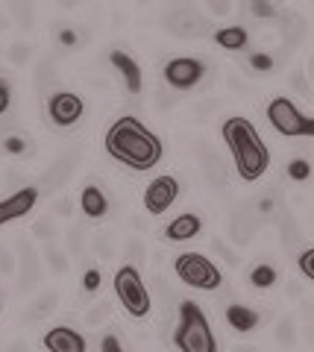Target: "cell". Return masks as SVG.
<instances>
[{"label": "cell", "instance_id": "1", "mask_svg": "<svg viewBox=\"0 0 314 352\" xmlns=\"http://www.w3.org/2000/svg\"><path fill=\"white\" fill-rule=\"evenodd\" d=\"M103 144H106V153H109L115 162H121L133 170H150L161 162L159 135L150 132L142 120L133 118V115L117 118L109 126V132H106Z\"/></svg>", "mask_w": 314, "mask_h": 352}, {"label": "cell", "instance_id": "2", "mask_svg": "<svg viewBox=\"0 0 314 352\" xmlns=\"http://www.w3.org/2000/svg\"><path fill=\"white\" fill-rule=\"evenodd\" d=\"M223 141L232 150L235 168L241 173L244 182H256L258 176H265L270 168V153L265 141L258 138V132L247 118H229L223 124Z\"/></svg>", "mask_w": 314, "mask_h": 352}, {"label": "cell", "instance_id": "3", "mask_svg": "<svg viewBox=\"0 0 314 352\" xmlns=\"http://www.w3.org/2000/svg\"><path fill=\"white\" fill-rule=\"evenodd\" d=\"M173 344L179 352H218V340L212 335V326L205 320L203 308L186 300L179 305V320L173 329Z\"/></svg>", "mask_w": 314, "mask_h": 352}, {"label": "cell", "instance_id": "4", "mask_svg": "<svg viewBox=\"0 0 314 352\" xmlns=\"http://www.w3.org/2000/svg\"><path fill=\"white\" fill-rule=\"evenodd\" d=\"M173 270H177L179 282H186L188 288H200V291H214L221 288V270L212 264V258L200 256V252H182L173 261Z\"/></svg>", "mask_w": 314, "mask_h": 352}, {"label": "cell", "instance_id": "5", "mask_svg": "<svg viewBox=\"0 0 314 352\" xmlns=\"http://www.w3.org/2000/svg\"><path fill=\"white\" fill-rule=\"evenodd\" d=\"M115 294L121 300V305L126 308V314H133V317L150 314V291L138 267H133V264H126V267L115 273Z\"/></svg>", "mask_w": 314, "mask_h": 352}, {"label": "cell", "instance_id": "6", "mask_svg": "<svg viewBox=\"0 0 314 352\" xmlns=\"http://www.w3.org/2000/svg\"><path fill=\"white\" fill-rule=\"evenodd\" d=\"M267 120L273 124L276 132H282L288 138H306L314 135V118L302 115L300 109L288 100V97H276L267 106Z\"/></svg>", "mask_w": 314, "mask_h": 352}, {"label": "cell", "instance_id": "7", "mask_svg": "<svg viewBox=\"0 0 314 352\" xmlns=\"http://www.w3.org/2000/svg\"><path fill=\"white\" fill-rule=\"evenodd\" d=\"M205 74V65L200 59H191V56H179V59H170L165 65V71H161V76H165V82L170 88H177V91H188V88H194Z\"/></svg>", "mask_w": 314, "mask_h": 352}, {"label": "cell", "instance_id": "8", "mask_svg": "<svg viewBox=\"0 0 314 352\" xmlns=\"http://www.w3.org/2000/svg\"><path fill=\"white\" fill-rule=\"evenodd\" d=\"M165 27H168V32H173V36H179V38H200L209 32V21H205V15H200L197 9L182 6V9H173V12L165 15Z\"/></svg>", "mask_w": 314, "mask_h": 352}, {"label": "cell", "instance_id": "9", "mask_svg": "<svg viewBox=\"0 0 314 352\" xmlns=\"http://www.w3.org/2000/svg\"><path fill=\"white\" fill-rule=\"evenodd\" d=\"M82 112H85L82 97L74 91H56L47 100V115L56 126H74L82 118Z\"/></svg>", "mask_w": 314, "mask_h": 352}, {"label": "cell", "instance_id": "10", "mask_svg": "<svg viewBox=\"0 0 314 352\" xmlns=\"http://www.w3.org/2000/svg\"><path fill=\"white\" fill-rule=\"evenodd\" d=\"M177 197H179V182L173 176H156L144 191V208L150 214H161L173 206Z\"/></svg>", "mask_w": 314, "mask_h": 352}, {"label": "cell", "instance_id": "11", "mask_svg": "<svg viewBox=\"0 0 314 352\" xmlns=\"http://www.w3.org/2000/svg\"><path fill=\"white\" fill-rule=\"evenodd\" d=\"M77 162H80V153H77V150H68L65 156H59L45 173H41V179H38L36 188H38L41 194H56L59 188H65V182L71 179L74 168H77Z\"/></svg>", "mask_w": 314, "mask_h": 352}, {"label": "cell", "instance_id": "12", "mask_svg": "<svg viewBox=\"0 0 314 352\" xmlns=\"http://www.w3.org/2000/svg\"><path fill=\"white\" fill-rule=\"evenodd\" d=\"M258 229H262V217L256 212V203L238 206L229 214V235H232L235 244H250Z\"/></svg>", "mask_w": 314, "mask_h": 352}, {"label": "cell", "instance_id": "13", "mask_svg": "<svg viewBox=\"0 0 314 352\" xmlns=\"http://www.w3.org/2000/svg\"><path fill=\"white\" fill-rule=\"evenodd\" d=\"M38 188H32V185H24V188H18L12 197H6V200H0V226L9 223V220L15 217H24L27 212H32V206L38 203Z\"/></svg>", "mask_w": 314, "mask_h": 352}, {"label": "cell", "instance_id": "14", "mask_svg": "<svg viewBox=\"0 0 314 352\" xmlns=\"http://www.w3.org/2000/svg\"><path fill=\"white\" fill-rule=\"evenodd\" d=\"M109 62H112V68L121 74V80H124V85H126V91H129V94H142L144 76H142V68H138V62L129 56L126 50H112Z\"/></svg>", "mask_w": 314, "mask_h": 352}, {"label": "cell", "instance_id": "15", "mask_svg": "<svg viewBox=\"0 0 314 352\" xmlns=\"http://www.w3.org/2000/svg\"><path fill=\"white\" fill-rule=\"evenodd\" d=\"M47 352H85V338L71 326H56L45 335Z\"/></svg>", "mask_w": 314, "mask_h": 352}, {"label": "cell", "instance_id": "16", "mask_svg": "<svg viewBox=\"0 0 314 352\" xmlns=\"http://www.w3.org/2000/svg\"><path fill=\"white\" fill-rule=\"evenodd\" d=\"M200 164H203V176H205V182L212 185V188H226V164L221 159V153H214L209 147H203L200 150Z\"/></svg>", "mask_w": 314, "mask_h": 352}, {"label": "cell", "instance_id": "17", "mask_svg": "<svg viewBox=\"0 0 314 352\" xmlns=\"http://www.w3.org/2000/svg\"><path fill=\"white\" fill-rule=\"evenodd\" d=\"M18 252H21V258H18V264H21V282H18V288L21 291H30L32 285L38 282V256H36V250H32L27 241H21L18 244Z\"/></svg>", "mask_w": 314, "mask_h": 352}, {"label": "cell", "instance_id": "18", "mask_svg": "<svg viewBox=\"0 0 314 352\" xmlns=\"http://www.w3.org/2000/svg\"><path fill=\"white\" fill-rule=\"evenodd\" d=\"M200 229H203L200 217L194 214V212H186V214L173 217L170 223H168V229H165V238H168V241H188V238L197 235Z\"/></svg>", "mask_w": 314, "mask_h": 352}, {"label": "cell", "instance_id": "19", "mask_svg": "<svg viewBox=\"0 0 314 352\" xmlns=\"http://www.w3.org/2000/svg\"><path fill=\"white\" fill-rule=\"evenodd\" d=\"M258 320H262V317H258V311H253L250 305H241V302L226 305V323H229L235 332H253Z\"/></svg>", "mask_w": 314, "mask_h": 352}, {"label": "cell", "instance_id": "20", "mask_svg": "<svg viewBox=\"0 0 314 352\" xmlns=\"http://www.w3.org/2000/svg\"><path fill=\"white\" fill-rule=\"evenodd\" d=\"M80 208L85 212V217H103L106 212H109V200H106V194L97 188V185H85V188L80 191Z\"/></svg>", "mask_w": 314, "mask_h": 352}, {"label": "cell", "instance_id": "21", "mask_svg": "<svg viewBox=\"0 0 314 352\" xmlns=\"http://www.w3.org/2000/svg\"><path fill=\"white\" fill-rule=\"evenodd\" d=\"M214 41H218L221 47H226V50H244L247 41H250V36H247L244 27H223V30L214 32Z\"/></svg>", "mask_w": 314, "mask_h": 352}, {"label": "cell", "instance_id": "22", "mask_svg": "<svg viewBox=\"0 0 314 352\" xmlns=\"http://www.w3.org/2000/svg\"><path fill=\"white\" fill-rule=\"evenodd\" d=\"M56 305H59V294L56 291H45L36 302H32L30 311H27V320H45L47 314L56 311Z\"/></svg>", "mask_w": 314, "mask_h": 352}, {"label": "cell", "instance_id": "23", "mask_svg": "<svg viewBox=\"0 0 314 352\" xmlns=\"http://www.w3.org/2000/svg\"><path fill=\"white\" fill-rule=\"evenodd\" d=\"M89 247H91V252L97 258H103V261L115 258V241H112L109 232H94L91 241H89Z\"/></svg>", "mask_w": 314, "mask_h": 352}, {"label": "cell", "instance_id": "24", "mask_svg": "<svg viewBox=\"0 0 314 352\" xmlns=\"http://www.w3.org/2000/svg\"><path fill=\"white\" fill-rule=\"evenodd\" d=\"M273 338H276V344L285 346V349L294 346L297 344V323H294V317H282V320L276 323Z\"/></svg>", "mask_w": 314, "mask_h": 352}, {"label": "cell", "instance_id": "25", "mask_svg": "<svg viewBox=\"0 0 314 352\" xmlns=\"http://www.w3.org/2000/svg\"><path fill=\"white\" fill-rule=\"evenodd\" d=\"M45 261H47V267L56 273V276H62V273H68V267H71V261H68V256L59 250V247H53V244H47V250H45Z\"/></svg>", "mask_w": 314, "mask_h": 352}, {"label": "cell", "instance_id": "26", "mask_svg": "<svg viewBox=\"0 0 314 352\" xmlns=\"http://www.w3.org/2000/svg\"><path fill=\"white\" fill-rule=\"evenodd\" d=\"M273 282H276V267H270V264H256V267L250 270L253 288H270Z\"/></svg>", "mask_w": 314, "mask_h": 352}, {"label": "cell", "instance_id": "27", "mask_svg": "<svg viewBox=\"0 0 314 352\" xmlns=\"http://www.w3.org/2000/svg\"><path fill=\"white\" fill-rule=\"evenodd\" d=\"M124 258L133 264H142L147 258V247H144V241L142 238H126V244H124Z\"/></svg>", "mask_w": 314, "mask_h": 352}, {"label": "cell", "instance_id": "28", "mask_svg": "<svg viewBox=\"0 0 314 352\" xmlns=\"http://www.w3.org/2000/svg\"><path fill=\"white\" fill-rule=\"evenodd\" d=\"M279 229H282V244L285 247H294L297 241H300L297 223H294V217L288 214V208H282V214H279Z\"/></svg>", "mask_w": 314, "mask_h": 352}, {"label": "cell", "instance_id": "29", "mask_svg": "<svg viewBox=\"0 0 314 352\" xmlns=\"http://www.w3.org/2000/svg\"><path fill=\"white\" fill-rule=\"evenodd\" d=\"M53 235H56V226H53V217H41L32 223V238L38 241H53Z\"/></svg>", "mask_w": 314, "mask_h": 352}, {"label": "cell", "instance_id": "30", "mask_svg": "<svg viewBox=\"0 0 314 352\" xmlns=\"http://www.w3.org/2000/svg\"><path fill=\"white\" fill-rule=\"evenodd\" d=\"M109 314H112V305L109 302H97L89 314H85V323L89 326H100L103 320H109Z\"/></svg>", "mask_w": 314, "mask_h": 352}, {"label": "cell", "instance_id": "31", "mask_svg": "<svg viewBox=\"0 0 314 352\" xmlns=\"http://www.w3.org/2000/svg\"><path fill=\"white\" fill-rule=\"evenodd\" d=\"M288 176H291L294 182H306L309 176H311V164H309L306 159H294V162L288 164Z\"/></svg>", "mask_w": 314, "mask_h": 352}, {"label": "cell", "instance_id": "32", "mask_svg": "<svg viewBox=\"0 0 314 352\" xmlns=\"http://www.w3.org/2000/svg\"><path fill=\"white\" fill-rule=\"evenodd\" d=\"M6 56H9V62H12V65H27V59L32 56V47H30V44H24V41H18V44L9 47Z\"/></svg>", "mask_w": 314, "mask_h": 352}, {"label": "cell", "instance_id": "33", "mask_svg": "<svg viewBox=\"0 0 314 352\" xmlns=\"http://www.w3.org/2000/svg\"><path fill=\"white\" fill-rule=\"evenodd\" d=\"M68 252H71V256H82V252H85V232L80 226H74L68 232Z\"/></svg>", "mask_w": 314, "mask_h": 352}, {"label": "cell", "instance_id": "34", "mask_svg": "<svg viewBox=\"0 0 314 352\" xmlns=\"http://www.w3.org/2000/svg\"><path fill=\"white\" fill-rule=\"evenodd\" d=\"M53 76H56V71H53V65H50V59H45L38 65V71H36V82H38V88H50V82H53Z\"/></svg>", "mask_w": 314, "mask_h": 352}, {"label": "cell", "instance_id": "35", "mask_svg": "<svg viewBox=\"0 0 314 352\" xmlns=\"http://www.w3.org/2000/svg\"><path fill=\"white\" fill-rule=\"evenodd\" d=\"M212 250L218 252V256H221V258H223L226 264H238V252H235L232 247H226L221 238H214V241H212Z\"/></svg>", "mask_w": 314, "mask_h": 352}, {"label": "cell", "instance_id": "36", "mask_svg": "<svg viewBox=\"0 0 314 352\" xmlns=\"http://www.w3.org/2000/svg\"><path fill=\"white\" fill-rule=\"evenodd\" d=\"M256 212H258V217H262V220L273 217V212H276V200H273V197H262V200H256Z\"/></svg>", "mask_w": 314, "mask_h": 352}, {"label": "cell", "instance_id": "37", "mask_svg": "<svg viewBox=\"0 0 314 352\" xmlns=\"http://www.w3.org/2000/svg\"><path fill=\"white\" fill-rule=\"evenodd\" d=\"M100 352H126V349H124V344H121V338L117 335H103Z\"/></svg>", "mask_w": 314, "mask_h": 352}, {"label": "cell", "instance_id": "38", "mask_svg": "<svg viewBox=\"0 0 314 352\" xmlns=\"http://www.w3.org/2000/svg\"><path fill=\"white\" fill-rule=\"evenodd\" d=\"M250 65L256 71H270V68H273V56H267V53H253Z\"/></svg>", "mask_w": 314, "mask_h": 352}, {"label": "cell", "instance_id": "39", "mask_svg": "<svg viewBox=\"0 0 314 352\" xmlns=\"http://www.w3.org/2000/svg\"><path fill=\"white\" fill-rule=\"evenodd\" d=\"M12 270H15V258H12V252H9L6 247H0V273H3V276H9Z\"/></svg>", "mask_w": 314, "mask_h": 352}, {"label": "cell", "instance_id": "40", "mask_svg": "<svg viewBox=\"0 0 314 352\" xmlns=\"http://www.w3.org/2000/svg\"><path fill=\"white\" fill-rule=\"evenodd\" d=\"M300 270L306 273L309 279H314V250H306V252L300 256Z\"/></svg>", "mask_w": 314, "mask_h": 352}, {"label": "cell", "instance_id": "41", "mask_svg": "<svg viewBox=\"0 0 314 352\" xmlns=\"http://www.w3.org/2000/svg\"><path fill=\"white\" fill-rule=\"evenodd\" d=\"M27 147H30L27 138H21V135H12V138L3 141V150H6V153H24Z\"/></svg>", "mask_w": 314, "mask_h": 352}, {"label": "cell", "instance_id": "42", "mask_svg": "<svg viewBox=\"0 0 314 352\" xmlns=\"http://www.w3.org/2000/svg\"><path fill=\"white\" fill-rule=\"evenodd\" d=\"M291 88H294L297 94H302V97H309L311 94V88H309V82L302 80V74L297 71V74H291Z\"/></svg>", "mask_w": 314, "mask_h": 352}, {"label": "cell", "instance_id": "43", "mask_svg": "<svg viewBox=\"0 0 314 352\" xmlns=\"http://www.w3.org/2000/svg\"><path fill=\"white\" fill-rule=\"evenodd\" d=\"M12 12L18 15L21 27H30V24H32V12H30V6H27V3H15V6H12Z\"/></svg>", "mask_w": 314, "mask_h": 352}, {"label": "cell", "instance_id": "44", "mask_svg": "<svg viewBox=\"0 0 314 352\" xmlns=\"http://www.w3.org/2000/svg\"><path fill=\"white\" fill-rule=\"evenodd\" d=\"M82 288H85V291H97V288H100V270H97V267H91L89 273H85V282H82Z\"/></svg>", "mask_w": 314, "mask_h": 352}, {"label": "cell", "instance_id": "45", "mask_svg": "<svg viewBox=\"0 0 314 352\" xmlns=\"http://www.w3.org/2000/svg\"><path fill=\"white\" fill-rule=\"evenodd\" d=\"M250 9H253V12H256L258 18H273V15H276V9L270 6V3H262V0H256V3H253Z\"/></svg>", "mask_w": 314, "mask_h": 352}, {"label": "cell", "instance_id": "46", "mask_svg": "<svg viewBox=\"0 0 314 352\" xmlns=\"http://www.w3.org/2000/svg\"><path fill=\"white\" fill-rule=\"evenodd\" d=\"M9 94H12V91H9V85L0 80V115H3L6 109H9Z\"/></svg>", "mask_w": 314, "mask_h": 352}, {"label": "cell", "instance_id": "47", "mask_svg": "<svg viewBox=\"0 0 314 352\" xmlns=\"http://www.w3.org/2000/svg\"><path fill=\"white\" fill-rule=\"evenodd\" d=\"M209 9H212V12L214 15H226V12H229V3H226V0H212V3H209Z\"/></svg>", "mask_w": 314, "mask_h": 352}, {"label": "cell", "instance_id": "48", "mask_svg": "<svg viewBox=\"0 0 314 352\" xmlns=\"http://www.w3.org/2000/svg\"><path fill=\"white\" fill-rule=\"evenodd\" d=\"M50 212H56V214H71V200H59V203H53V208Z\"/></svg>", "mask_w": 314, "mask_h": 352}, {"label": "cell", "instance_id": "49", "mask_svg": "<svg viewBox=\"0 0 314 352\" xmlns=\"http://www.w3.org/2000/svg\"><path fill=\"white\" fill-rule=\"evenodd\" d=\"M173 103H177V100H173V97H170V94H165V91H159V97H156V106H159V109H170Z\"/></svg>", "mask_w": 314, "mask_h": 352}, {"label": "cell", "instance_id": "50", "mask_svg": "<svg viewBox=\"0 0 314 352\" xmlns=\"http://www.w3.org/2000/svg\"><path fill=\"white\" fill-rule=\"evenodd\" d=\"M6 352H30V346H27V340H15V344H9Z\"/></svg>", "mask_w": 314, "mask_h": 352}, {"label": "cell", "instance_id": "51", "mask_svg": "<svg viewBox=\"0 0 314 352\" xmlns=\"http://www.w3.org/2000/svg\"><path fill=\"white\" fill-rule=\"evenodd\" d=\"M285 294H288V296H300V294H302L300 282H294V279H291V282H288V288H285Z\"/></svg>", "mask_w": 314, "mask_h": 352}, {"label": "cell", "instance_id": "52", "mask_svg": "<svg viewBox=\"0 0 314 352\" xmlns=\"http://www.w3.org/2000/svg\"><path fill=\"white\" fill-rule=\"evenodd\" d=\"M302 335H306V344H311V346H314V320H311V323H306V332H302Z\"/></svg>", "mask_w": 314, "mask_h": 352}, {"label": "cell", "instance_id": "53", "mask_svg": "<svg viewBox=\"0 0 314 352\" xmlns=\"http://www.w3.org/2000/svg\"><path fill=\"white\" fill-rule=\"evenodd\" d=\"M3 182H6V185H21V176H18V173H6ZM21 188H24V185H21Z\"/></svg>", "mask_w": 314, "mask_h": 352}, {"label": "cell", "instance_id": "54", "mask_svg": "<svg viewBox=\"0 0 314 352\" xmlns=\"http://www.w3.org/2000/svg\"><path fill=\"white\" fill-rule=\"evenodd\" d=\"M65 44H77V36H74V32L71 30H62V36H59Z\"/></svg>", "mask_w": 314, "mask_h": 352}, {"label": "cell", "instance_id": "55", "mask_svg": "<svg viewBox=\"0 0 314 352\" xmlns=\"http://www.w3.org/2000/svg\"><path fill=\"white\" fill-rule=\"evenodd\" d=\"M214 106H218V103H214V100H209V103H203V106L197 109V115H209V112H212V109H214Z\"/></svg>", "mask_w": 314, "mask_h": 352}, {"label": "cell", "instance_id": "56", "mask_svg": "<svg viewBox=\"0 0 314 352\" xmlns=\"http://www.w3.org/2000/svg\"><path fill=\"white\" fill-rule=\"evenodd\" d=\"M232 352H258V346H244V344H241V346H235Z\"/></svg>", "mask_w": 314, "mask_h": 352}]
</instances>
